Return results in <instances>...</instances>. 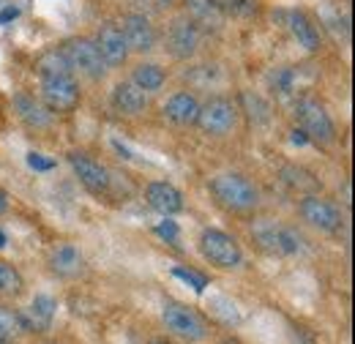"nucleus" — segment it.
Returning a JSON list of instances; mask_svg holds the SVG:
<instances>
[{
    "mask_svg": "<svg viewBox=\"0 0 355 344\" xmlns=\"http://www.w3.org/2000/svg\"><path fill=\"white\" fill-rule=\"evenodd\" d=\"M156 232H159L162 238H167L170 243H175L178 241V224L175 221H162V224L156 227Z\"/></svg>",
    "mask_w": 355,
    "mask_h": 344,
    "instance_id": "obj_28",
    "label": "nucleus"
},
{
    "mask_svg": "<svg viewBox=\"0 0 355 344\" xmlns=\"http://www.w3.org/2000/svg\"><path fill=\"white\" fill-rule=\"evenodd\" d=\"M14 110H17L19 121L28 129H46L52 123V110L42 101H36L33 96H28V93H17L14 96Z\"/></svg>",
    "mask_w": 355,
    "mask_h": 344,
    "instance_id": "obj_16",
    "label": "nucleus"
},
{
    "mask_svg": "<svg viewBox=\"0 0 355 344\" xmlns=\"http://www.w3.org/2000/svg\"><path fill=\"white\" fill-rule=\"evenodd\" d=\"M121 33L126 39L129 52H150L156 46V28L145 14H126L121 22Z\"/></svg>",
    "mask_w": 355,
    "mask_h": 344,
    "instance_id": "obj_11",
    "label": "nucleus"
},
{
    "mask_svg": "<svg viewBox=\"0 0 355 344\" xmlns=\"http://www.w3.org/2000/svg\"><path fill=\"white\" fill-rule=\"evenodd\" d=\"M162 320H164V325L180 336V339H189V342H200V339H205L208 336V325H205V320L194 311V309H189V306H183V303H164V311H162Z\"/></svg>",
    "mask_w": 355,
    "mask_h": 344,
    "instance_id": "obj_7",
    "label": "nucleus"
},
{
    "mask_svg": "<svg viewBox=\"0 0 355 344\" xmlns=\"http://www.w3.org/2000/svg\"><path fill=\"white\" fill-rule=\"evenodd\" d=\"M83 268H85V257H83V252L74 243H58L49 252V270L58 273V276H63V279L80 276Z\"/></svg>",
    "mask_w": 355,
    "mask_h": 344,
    "instance_id": "obj_15",
    "label": "nucleus"
},
{
    "mask_svg": "<svg viewBox=\"0 0 355 344\" xmlns=\"http://www.w3.org/2000/svg\"><path fill=\"white\" fill-rule=\"evenodd\" d=\"M197 115H200V101L191 93H186V90L170 96L167 104H164V118L178 123V126H194Z\"/></svg>",
    "mask_w": 355,
    "mask_h": 344,
    "instance_id": "obj_17",
    "label": "nucleus"
},
{
    "mask_svg": "<svg viewBox=\"0 0 355 344\" xmlns=\"http://www.w3.org/2000/svg\"><path fill=\"white\" fill-rule=\"evenodd\" d=\"M238 123V107L230 98H211L205 104H200V115H197V126L211 134V137H224L235 129Z\"/></svg>",
    "mask_w": 355,
    "mask_h": 344,
    "instance_id": "obj_6",
    "label": "nucleus"
},
{
    "mask_svg": "<svg viewBox=\"0 0 355 344\" xmlns=\"http://www.w3.org/2000/svg\"><path fill=\"white\" fill-rule=\"evenodd\" d=\"M164 3H183V0H164Z\"/></svg>",
    "mask_w": 355,
    "mask_h": 344,
    "instance_id": "obj_33",
    "label": "nucleus"
},
{
    "mask_svg": "<svg viewBox=\"0 0 355 344\" xmlns=\"http://www.w3.org/2000/svg\"><path fill=\"white\" fill-rule=\"evenodd\" d=\"M96 46H98V52H101V58H104L107 66H123L126 58H129L126 39H123V33H121V28L115 22L101 25V31L96 36Z\"/></svg>",
    "mask_w": 355,
    "mask_h": 344,
    "instance_id": "obj_13",
    "label": "nucleus"
},
{
    "mask_svg": "<svg viewBox=\"0 0 355 344\" xmlns=\"http://www.w3.org/2000/svg\"><path fill=\"white\" fill-rule=\"evenodd\" d=\"M290 31H293V36L298 39V44L304 49H309V52L320 49V33H317L314 22H311L304 11H293L290 14Z\"/></svg>",
    "mask_w": 355,
    "mask_h": 344,
    "instance_id": "obj_21",
    "label": "nucleus"
},
{
    "mask_svg": "<svg viewBox=\"0 0 355 344\" xmlns=\"http://www.w3.org/2000/svg\"><path fill=\"white\" fill-rule=\"evenodd\" d=\"M211 191L216 197V203L232 211V214H249L260 205V191L252 180H246L243 175L235 172H224L211 180Z\"/></svg>",
    "mask_w": 355,
    "mask_h": 344,
    "instance_id": "obj_1",
    "label": "nucleus"
},
{
    "mask_svg": "<svg viewBox=\"0 0 355 344\" xmlns=\"http://www.w3.org/2000/svg\"><path fill=\"white\" fill-rule=\"evenodd\" d=\"M69 162H71V167L77 172V178L83 180V186L93 191V194H104L107 189H110V172L107 167H101L98 162H93L90 156L85 153H69Z\"/></svg>",
    "mask_w": 355,
    "mask_h": 344,
    "instance_id": "obj_12",
    "label": "nucleus"
},
{
    "mask_svg": "<svg viewBox=\"0 0 355 344\" xmlns=\"http://www.w3.org/2000/svg\"><path fill=\"white\" fill-rule=\"evenodd\" d=\"M293 142H295V145H306V142H309V137H306L304 131H293Z\"/></svg>",
    "mask_w": 355,
    "mask_h": 344,
    "instance_id": "obj_30",
    "label": "nucleus"
},
{
    "mask_svg": "<svg viewBox=\"0 0 355 344\" xmlns=\"http://www.w3.org/2000/svg\"><path fill=\"white\" fill-rule=\"evenodd\" d=\"M22 334H31L28 322H25V314L0 306V342H11V339H17Z\"/></svg>",
    "mask_w": 355,
    "mask_h": 344,
    "instance_id": "obj_23",
    "label": "nucleus"
},
{
    "mask_svg": "<svg viewBox=\"0 0 355 344\" xmlns=\"http://www.w3.org/2000/svg\"><path fill=\"white\" fill-rule=\"evenodd\" d=\"M36 71L42 80H52V77H71V66L63 58L60 49H49L36 60Z\"/></svg>",
    "mask_w": 355,
    "mask_h": 344,
    "instance_id": "obj_22",
    "label": "nucleus"
},
{
    "mask_svg": "<svg viewBox=\"0 0 355 344\" xmlns=\"http://www.w3.org/2000/svg\"><path fill=\"white\" fill-rule=\"evenodd\" d=\"M55 309H58L55 298H49V295H36L33 303H31L28 317H25L28 331H46V328L52 325V320H55Z\"/></svg>",
    "mask_w": 355,
    "mask_h": 344,
    "instance_id": "obj_20",
    "label": "nucleus"
},
{
    "mask_svg": "<svg viewBox=\"0 0 355 344\" xmlns=\"http://www.w3.org/2000/svg\"><path fill=\"white\" fill-rule=\"evenodd\" d=\"M6 211H8V194L0 189V216L6 214Z\"/></svg>",
    "mask_w": 355,
    "mask_h": 344,
    "instance_id": "obj_31",
    "label": "nucleus"
},
{
    "mask_svg": "<svg viewBox=\"0 0 355 344\" xmlns=\"http://www.w3.org/2000/svg\"><path fill=\"white\" fill-rule=\"evenodd\" d=\"M164 80H167V74H164V69H159L156 63H139L137 69H134V85L142 87L145 93H150V90H159V87L164 85Z\"/></svg>",
    "mask_w": 355,
    "mask_h": 344,
    "instance_id": "obj_24",
    "label": "nucleus"
},
{
    "mask_svg": "<svg viewBox=\"0 0 355 344\" xmlns=\"http://www.w3.org/2000/svg\"><path fill=\"white\" fill-rule=\"evenodd\" d=\"M0 249H6V235L0 232Z\"/></svg>",
    "mask_w": 355,
    "mask_h": 344,
    "instance_id": "obj_32",
    "label": "nucleus"
},
{
    "mask_svg": "<svg viewBox=\"0 0 355 344\" xmlns=\"http://www.w3.org/2000/svg\"><path fill=\"white\" fill-rule=\"evenodd\" d=\"M186 8H189V19L197 22V25H205V28H219L224 17V8L219 0H183Z\"/></svg>",
    "mask_w": 355,
    "mask_h": 344,
    "instance_id": "obj_19",
    "label": "nucleus"
},
{
    "mask_svg": "<svg viewBox=\"0 0 355 344\" xmlns=\"http://www.w3.org/2000/svg\"><path fill=\"white\" fill-rule=\"evenodd\" d=\"M200 252H202V257L208 259L211 265L224 268V270L238 268L243 262L241 243L232 235L222 232V230H205L202 238H200Z\"/></svg>",
    "mask_w": 355,
    "mask_h": 344,
    "instance_id": "obj_3",
    "label": "nucleus"
},
{
    "mask_svg": "<svg viewBox=\"0 0 355 344\" xmlns=\"http://www.w3.org/2000/svg\"><path fill=\"white\" fill-rule=\"evenodd\" d=\"M0 344H8V342H0Z\"/></svg>",
    "mask_w": 355,
    "mask_h": 344,
    "instance_id": "obj_34",
    "label": "nucleus"
},
{
    "mask_svg": "<svg viewBox=\"0 0 355 344\" xmlns=\"http://www.w3.org/2000/svg\"><path fill=\"white\" fill-rule=\"evenodd\" d=\"M17 17H19V8H17V6H6V8L0 11V25H6V22L17 19Z\"/></svg>",
    "mask_w": 355,
    "mask_h": 344,
    "instance_id": "obj_29",
    "label": "nucleus"
},
{
    "mask_svg": "<svg viewBox=\"0 0 355 344\" xmlns=\"http://www.w3.org/2000/svg\"><path fill=\"white\" fill-rule=\"evenodd\" d=\"M22 287H25V282H22L19 270L0 259V295H19Z\"/></svg>",
    "mask_w": 355,
    "mask_h": 344,
    "instance_id": "obj_25",
    "label": "nucleus"
},
{
    "mask_svg": "<svg viewBox=\"0 0 355 344\" xmlns=\"http://www.w3.org/2000/svg\"><path fill=\"white\" fill-rule=\"evenodd\" d=\"M298 214L301 218L314 227V230H320V232H336L339 227H342V211L334 205V203H328V200H322V197H317V194H309V197H304L301 200V205H298Z\"/></svg>",
    "mask_w": 355,
    "mask_h": 344,
    "instance_id": "obj_8",
    "label": "nucleus"
},
{
    "mask_svg": "<svg viewBox=\"0 0 355 344\" xmlns=\"http://www.w3.org/2000/svg\"><path fill=\"white\" fill-rule=\"evenodd\" d=\"M173 276H178V279H183L186 284H191L197 293H202L205 287H208V279L202 276V273H197V270H191V268H175L173 270Z\"/></svg>",
    "mask_w": 355,
    "mask_h": 344,
    "instance_id": "obj_26",
    "label": "nucleus"
},
{
    "mask_svg": "<svg viewBox=\"0 0 355 344\" xmlns=\"http://www.w3.org/2000/svg\"><path fill=\"white\" fill-rule=\"evenodd\" d=\"M145 200L153 211H159L162 216H175L183 211V194L178 191L173 183L167 180H153L145 189Z\"/></svg>",
    "mask_w": 355,
    "mask_h": 344,
    "instance_id": "obj_14",
    "label": "nucleus"
},
{
    "mask_svg": "<svg viewBox=\"0 0 355 344\" xmlns=\"http://www.w3.org/2000/svg\"><path fill=\"white\" fill-rule=\"evenodd\" d=\"M295 118L301 121V131H304L309 139H314V142L331 145V142L336 139V126H334L331 115L325 112V107H322L320 101H314V98H301V101L295 104Z\"/></svg>",
    "mask_w": 355,
    "mask_h": 344,
    "instance_id": "obj_4",
    "label": "nucleus"
},
{
    "mask_svg": "<svg viewBox=\"0 0 355 344\" xmlns=\"http://www.w3.org/2000/svg\"><path fill=\"white\" fill-rule=\"evenodd\" d=\"M112 104L126 115H139L148 107V96H145L142 87H137L134 83H118L115 90H112Z\"/></svg>",
    "mask_w": 355,
    "mask_h": 344,
    "instance_id": "obj_18",
    "label": "nucleus"
},
{
    "mask_svg": "<svg viewBox=\"0 0 355 344\" xmlns=\"http://www.w3.org/2000/svg\"><path fill=\"white\" fill-rule=\"evenodd\" d=\"M252 235L273 255H298L304 249V238L293 227H284L273 218H260L257 224H252Z\"/></svg>",
    "mask_w": 355,
    "mask_h": 344,
    "instance_id": "obj_2",
    "label": "nucleus"
},
{
    "mask_svg": "<svg viewBox=\"0 0 355 344\" xmlns=\"http://www.w3.org/2000/svg\"><path fill=\"white\" fill-rule=\"evenodd\" d=\"M60 52L69 60L71 71H80L90 80H101L107 74V63H104L96 42H90V39H69Z\"/></svg>",
    "mask_w": 355,
    "mask_h": 344,
    "instance_id": "obj_5",
    "label": "nucleus"
},
{
    "mask_svg": "<svg viewBox=\"0 0 355 344\" xmlns=\"http://www.w3.org/2000/svg\"><path fill=\"white\" fill-rule=\"evenodd\" d=\"M28 164H31V170H36V172H46L55 167V162H52V159H44L42 153H28Z\"/></svg>",
    "mask_w": 355,
    "mask_h": 344,
    "instance_id": "obj_27",
    "label": "nucleus"
},
{
    "mask_svg": "<svg viewBox=\"0 0 355 344\" xmlns=\"http://www.w3.org/2000/svg\"><path fill=\"white\" fill-rule=\"evenodd\" d=\"M200 39H202L200 25L191 22L189 17H178L167 31V52L178 60H186L200 49Z\"/></svg>",
    "mask_w": 355,
    "mask_h": 344,
    "instance_id": "obj_9",
    "label": "nucleus"
},
{
    "mask_svg": "<svg viewBox=\"0 0 355 344\" xmlns=\"http://www.w3.org/2000/svg\"><path fill=\"white\" fill-rule=\"evenodd\" d=\"M42 98L52 112H69L80 101V87L74 77H52L42 80Z\"/></svg>",
    "mask_w": 355,
    "mask_h": 344,
    "instance_id": "obj_10",
    "label": "nucleus"
}]
</instances>
